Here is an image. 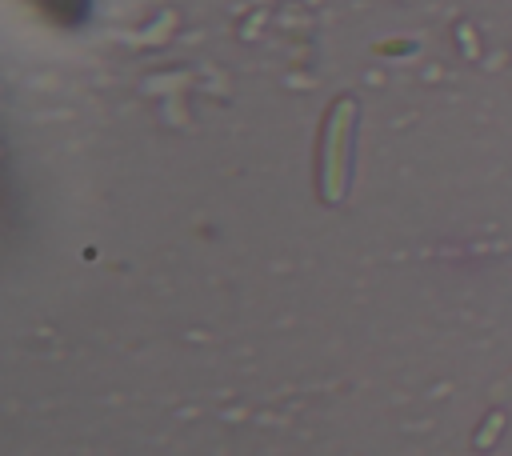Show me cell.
<instances>
[{
	"label": "cell",
	"mask_w": 512,
	"mask_h": 456,
	"mask_svg": "<svg viewBox=\"0 0 512 456\" xmlns=\"http://www.w3.org/2000/svg\"><path fill=\"white\" fill-rule=\"evenodd\" d=\"M352 124H356V100L340 96L324 120L320 136V196L328 204L344 200L348 172H352Z\"/></svg>",
	"instance_id": "6da1fadb"
}]
</instances>
